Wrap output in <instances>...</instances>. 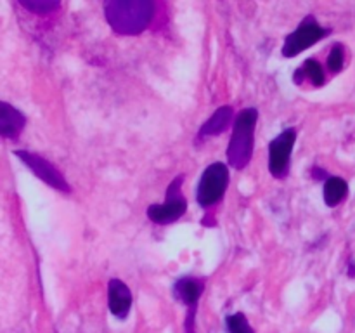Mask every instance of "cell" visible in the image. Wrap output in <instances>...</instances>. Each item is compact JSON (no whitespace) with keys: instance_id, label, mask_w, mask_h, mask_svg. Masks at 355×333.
I'll list each match as a JSON object with an SVG mask.
<instances>
[{"instance_id":"1","label":"cell","mask_w":355,"mask_h":333,"mask_svg":"<svg viewBox=\"0 0 355 333\" xmlns=\"http://www.w3.org/2000/svg\"><path fill=\"white\" fill-rule=\"evenodd\" d=\"M106 21L118 35H139L155 16V3L149 0H110L104 3Z\"/></svg>"},{"instance_id":"2","label":"cell","mask_w":355,"mask_h":333,"mask_svg":"<svg viewBox=\"0 0 355 333\" xmlns=\"http://www.w3.org/2000/svg\"><path fill=\"white\" fill-rule=\"evenodd\" d=\"M257 121H259V111L255 108H246L236 117L231 141L227 146L229 165L234 166L236 170H243L252 162Z\"/></svg>"},{"instance_id":"3","label":"cell","mask_w":355,"mask_h":333,"mask_svg":"<svg viewBox=\"0 0 355 333\" xmlns=\"http://www.w3.org/2000/svg\"><path fill=\"white\" fill-rule=\"evenodd\" d=\"M229 186V169L220 162L211 163L207 166L198 184V203L203 208H210L217 205L224 198Z\"/></svg>"},{"instance_id":"4","label":"cell","mask_w":355,"mask_h":333,"mask_svg":"<svg viewBox=\"0 0 355 333\" xmlns=\"http://www.w3.org/2000/svg\"><path fill=\"white\" fill-rule=\"evenodd\" d=\"M184 176H177L166 189L165 203H156L148 208L149 221L155 224H172L187 212V201L182 194Z\"/></svg>"},{"instance_id":"5","label":"cell","mask_w":355,"mask_h":333,"mask_svg":"<svg viewBox=\"0 0 355 333\" xmlns=\"http://www.w3.org/2000/svg\"><path fill=\"white\" fill-rule=\"evenodd\" d=\"M329 33H331L329 28L321 26L314 16H307L298 24L297 30L286 37L283 45V56L284 58H295L300 52L307 51L312 45L318 44L319 40L328 37Z\"/></svg>"},{"instance_id":"6","label":"cell","mask_w":355,"mask_h":333,"mask_svg":"<svg viewBox=\"0 0 355 333\" xmlns=\"http://www.w3.org/2000/svg\"><path fill=\"white\" fill-rule=\"evenodd\" d=\"M14 155L35 173L40 180H44L45 184H49L54 189L61 191V193H71V186L68 184L66 177L52 165L49 160H45L44 156L37 155V153L31 151H23V149H17L14 151Z\"/></svg>"},{"instance_id":"7","label":"cell","mask_w":355,"mask_h":333,"mask_svg":"<svg viewBox=\"0 0 355 333\" xmlns=\"http://www.w3.org/2000/svg\"><path fill=\"white\" fill-rule=\"evenodd\" d=\"M297 141V130L286 128L269 144V172L276 179H284L290 172L291 151Z\"/></svg>"},{"instance_id":"8","label":"cell","mask_w":355,"mask_h":333,"mask_svg":"<svg viewBox=\"0 0 355 333\" xmlns=\"http://www.w3.org/2000/svg\"><path fill=\"white\" fill-rule=\"evenodd\" d=\"M132 291L123 281L110 280L107 283V307H110V312L118 319H125L128 316L132 309Z\"/></svg>"},{"instance_id":"9","label":"cell","mask_w":355,"mask_h":333,"mask_svg":"<svg viewBox=\"0 0 355 333\" xmlns=\"http://www.w3.org/2000/svg\"><path fill=\"white\" fill-rule=\"evenodd\" d=\"M26 125V117L12 104L0 101V135L7 139H17Z\"/></svg>"},{"instance_id":"10","label":"cell","mask_w":355,"mask_h":333,"mask_svg":"<svg viewBox=\"0 0 355 333\" xmlns=\"http://www.w3.org/2000/svg\"><path fill=\"white\" fill-rule=\"evenodd\" d=\"M205 283L198 278H180L173 284V295L177 300L186 304L187 307H194L200 302L201 295H203Z\"/></svg>"},{"instance_id":"11","label":"cell","mask_w":355,"mask_h":333,"mask_svg":"<svg viewBox=\"0 0 355 333\" xmlns=\"http://www.w3.org/2000/svg\"><path fill=\"white\" fill-rule=\"evenodd\" d=\"M234 121V111H232L231 106H222L218 110H215V113L201 125L200 134L198 137L205 139V137H211V135H218L222 132L227 130L229 125Z\"/></svg>"},{"instance_id":"12","label":"cell","mask_w":355,"mask_h":333,"mask_svg":"<svg viewBox=\"0 0 355 333\" xmlns=\"http://www.w3.org/2000/svg\"><path fill=\"white\" fill-rule=\"evenodd\" d=\"M324 203L328 207H336V205L342 203L343 200L347 198L349 194V184H347L345 179L342 177H335V176H329L324 182Z\"/></svg>"},{"instance_id":"13","label":"cell","mask_w":355,"mask_h":333,"mask_svg":"<svg viewBox=\"0 0 355 333\" xmlns=\"http://www.w3.org/2000/svg\"><path fill=\"white\" fill-rule=\"evenodd\" d=\"M305 78L311 80L315 87H321L324 85L326 82V75H324V69H322L321 62L315 61V59H307L304 65L298 68V71L295 73L293 80L297 83H302Z\"/></svg>"},{"instance_id":"14","label":"cell","mask_w":355,"mask_h":333,"mask_svg":"<svg viewBox=\"0 0 355 333\" xmlns=\"http://www.w3.org/2000/svg\"><path fill=\"white\" fill-rule=\"evenodd\" d=\"M227 332L229 333H255V330L252 328L250 321L246 319V316L243 312H236V314L227 316Z\"/></svg>"},{"instance_id":"15","label":"cell","mask_w":355,"mask_h":333,"mask_svg":"<svg viewBox=\"0 0 355 333\" xmlns=\"http://www.w3.org/2000/svg\"><path fill=\"white\" fill-rule=\"evenodd\" d=\"M19 3L24 9L31 10L35 14H49L52 10L59 9V2H52V0H21Z\"/></svg>"},{"instance_id":"16","label":"cell","mask_w":355,"mask_h":333,"mask_svg":"<svg viewBox=\"0 0 355 333\" xmlns=\"http://www.w3.org/2000/svg\"><path fill=\"white\" fill-rule=\"evenodd\" d=\"M343 62H345V52H343L342 45L336 44L335 47L331 49V52H329V56H328V68H329V71H333V73L342 71Z\"/></svg>"},{"instance_id":"17","label":"cell","mask_w":355,"mask_h":333,"mask_svg":"<svg viewBox=\"0 0 355 333\" xmlns=\"http://www.w3.org/2000/svg\"><path fill=\"white\" fill-rule=\"evenodd\" d=\"M196 309L198 305L194 307H189V312H187V318H186V325H184V330L186 333H196Z\"/></svg>"},{"instance_id":"18","label":"cell","mask_w":355,"mask_h":333,"mask_svg":"<svg viewBox=\"0 0 355 333\" xmlns=\"http://www.w3.org/2000/svg\"><path fill=\"white\" fill-rule=\"evenodd\" d=\"M312 177H314L315 180H326L329 176L324 172V170L319 169V166H314V170H312Z\"/></svg>"},{"instance_id":"19","label":"cell","mask_w":355,"mask_h":333,"mask_svg":"<svg viewBox=\"0 0 355 333\" xmlns=\"http://www.w3.org/2000/svg\"><path fill=\"white\" fill-rule=\"evenodd\" d=\"M347 273H349L350 278H355V260L354 259L349 262V271H347Z\"/></svg>"}]
</instances>
